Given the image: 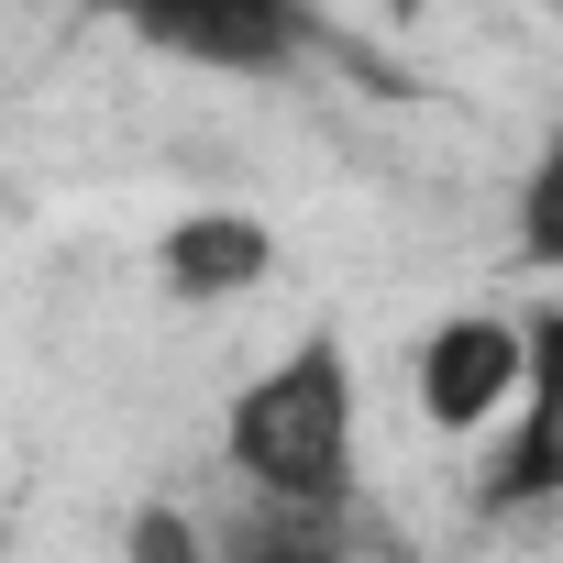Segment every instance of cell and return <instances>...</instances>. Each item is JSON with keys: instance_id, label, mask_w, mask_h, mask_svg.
Here are the masks:
<instances>
[{"instance_id": "cell-4", "label": "cell", "mask_w": 563, "mask_h": 563, "mask_svg": "<svg viewBox=\"0 0 563 563\" xmlns=\"http://www.w3.org/2000/svg\"><path fill=\"white\" fill-rule=\"evenodd\" d=\"M155 276H166V299H243L276 276V232L254 210H188V221H166Z\"/></svg>"}, {"instance_id": "cell-3", "label": "cell", "mask_w": 563, "mask_h": 563, "mask_svg": "<svg viewBox=\"0 0 563 563\" xmlns=\"http://www.w3.org/2000/svg\"><path fill=\"white\" fill-rule=\"evenodd\" d=\"M133 23V45L210 67V78H276L310 45V0H111Z\"/></svg>"}, {"instance_id": "cell-1", "label": "cell", "mask_w": 563, "mask_h": 563, "mask_svg": "<svg viewBox=\"0 0 563 563\" xmlns=\"http://www.w3.org/2000/svg\"><path fill=\"white\" fill-rule=\"evenodd\" d=\"M221 453L254 497L276 508H354V354L332 332H299L232 409H221Z\"/></svg>"}, {"instance_id": "cell-2", "label": "cell", "mask_w": 563, "mask_h": 563, "mask_svg": "<svg viewBox=\"0 0 563 563\" xmlns=\"http://www.w3.org/2000/svg\"><path fill=\"white\" fill-rule=\"evenodd\" d=\"M552 365V332H519L508 310H453V321H431L420 332V420L431 431H453V442H486L497 431V409L530 387Z\"/></svg>"}]
</instances>
